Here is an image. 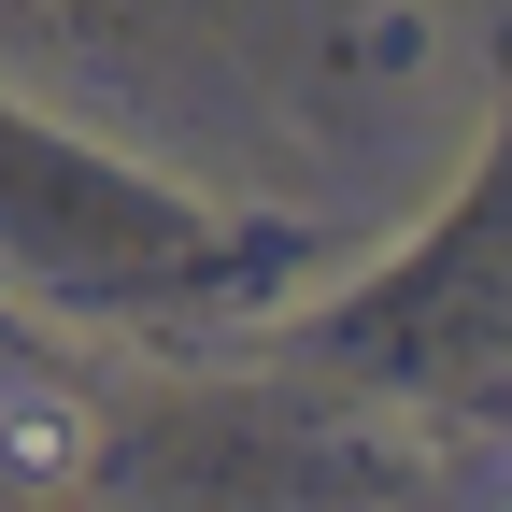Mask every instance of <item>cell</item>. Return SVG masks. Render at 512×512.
I'll use <instances>...</instances> for the list:
<instances>
[{
    "instance_id": "cell-1",
    "label": "cell",
    "mask_w": 512,
    "mask_h": 512,
    "mask_svg": "<svg viewBox=\"0 0 512 512\" xmlns=\"http://www.w3.org/2000/svg\"><path fill=\"white\" fill-rule=\"evenodd\" d=\"M86 456V427L57 413V399H29V413H0V470H72Z\"/></svg>"
}]
</instances>
